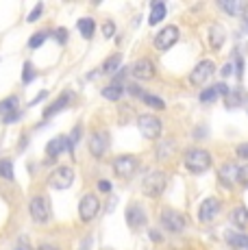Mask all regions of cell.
Listing matches in <instances>:
<instances>
[{"instance_id":"cell-23","label":"cell","mask_w":248,"mask_h":250,"mask_svg":"<svg viewBox=\"0 0 248 250\" xmlns=\"http://www.w3.org/2000/svg\"><path fill=\"white\" fill-rule=\"evenodd\" d=\"M164 18H165V4L164 2H155V4H152V11H150L148 22L150 24H159Z\"/></svg>"},{"instance_id":"cell-45","label":"cell","mask_w":248,"mask_h":250,"mask_svg":"<svg viewBox=\"0 0 248 250\" xmlns=\"http://www.w3.org/2000/svg\"><path fill=\"white\" fill-rule=\"evenodd\" d=\"M244 28H246V31H248V18H246V22H244Z\"/></svg>"},{"instance_id":"cell-18","label":"cell","mask_w":248,"mask_h":250,"mask_svg":"<svg viewBox=\"0 0 248 250\" xmlns=\"http://www.w3.org/2000/svg\"><path fill=\"white\" fill-rule=\"evenodd\" d=\"M70 98H72V96H70V91H63V94H61L59 98L55 100V104H50V107L44 111V118L48 120V118H52L55 113H59L61 109H65V107H68V103H70Z\"/></svg>"},{"instance_id":"cell-44","label":"cell","mask_w":248,"mask_h":250,"mask_svg":"<svg viewBox=\"0 0 248 250\" xmlns=\"http://www.w3.org/2000/svg\"><path fill=\"white\" fill-rule=\"evenodd\" d=\"M244 107L248 109V96H246V98H244Z\"/></svg>"},{"instance_id":"cell-19","label":"cell","mask_w":248,"mask_h":250,"mask_svg":"<svg viewBox=\"0 0 248 250\" xmlns=\"http://www.w3.org/2000/svg\"><path fill=\"white\" fill-rule=\"evenodd\" d=\"M220 94H228V87L227 85H213V87H209V89H205L203 94H200V103H213V100L218 98Z\"/></svg>"},{"instance_id":"cell-20","label":"cell","mask_w":248,"mask_h":250,"mask_svg":"<svg viewBox=\"0 0 248 250\" xmlns=\"http://www.w3.org/2000/svg\"><path fill=\"white\" fill-rule=\"evenodd\" d=\"M231 220H233V224H235L240 230L248 229V209H246V207H235V209H233V213H231Z\"/></svg>"},{"instance_id":"cell-13","label":"cell","mask_w":248,"mask_h":250,"mask_svg":"<svg viewBox=\"0 0 248 250\" xmlns=\"http://www.w3.org/2000/svg\"><path fill=\"white\" fill-rule=\"evenodd\" d=\"M220 200L218 198H207L203 205H200V211H198V218L200 222H211L218 213H220Z\"/></svg>"},{"instance_id":"cell-24","label":"cell","mask_w":248,"mask_h":250,"mask_svg":"<svg viewBox=\"0 0 248 250\" xmlns=\"http://www.w3.org/2000/svg\"><path fill=\"white\" fill-rule=\"evenodd\" d=\"M79 31H81V35L85 37V40H89L92 37V33H94V28H96V24H94L92 18H83V20H79Z\"/></svg>"},{"instance_id":"cell-8","label":"cell","mask_w":248,"mask_h":250,"mask_svg":"<svg viewBox=\"0 0 248 250\" xmlns=\"http://www.w3.org/2000/svg\"><path fill=\"white\" fill-rule=\"evenodd\" d=\"M161 224L170 230V233H183L185 230V218L176 209H164L161 211Z\"/></svg>"},{"instance_id":"cell-21","label":"cell","mask_w":248,"mask_h":250,"mask_svg":"<svg viewBox=\"0 0 248 250\" xmlns=\"http://www.w3.org/2000/svg\"><path fill=\"white\" fill-rule=\"evenodd\" d=\"M209 44H211V48H220L224 44V28L220 26V24H213L211 31H209Z\"/></svg>"},{"instance_id":"cell-5","label":"cell","mask_w":248,"mask_h":250,"mask_svg":"<svg viewBox=\"0 0 248 250\" xmlns=\"http://www.w3.org/2000/svg\"><path fill=\"white\" fill-rule=\"evenodd\" d=\"M137 167H140V161L133 155H120L113 161V172H116L118 176H122V179H131L137 172Z\"/></svg>"},{"instance_id":"cell-37","label":"cell","mask_w":248,"mask_h":250,"mask_svg":"<svg viewBox=\"0 0 248 250\" xmlns=\"http://www.w3.org/2000/svg\"><path fill=\"white\" fill-rule=\"evenodd\" d=\"M237 157L248 159V144H240V146H237Z\"/></svg>"},{"instance_id":"cell-35","label":"cell","mask_w":248,"mask_h":250,"mask_svg":"<svg viewBox=\"0 0 248 250\" xmlns=\"http://www.w3.org/2000/svg\"><path fill=\"white\" fill-rule=\"evenodd\" d=\"M113 33H116V24H113V22H104L103 24V35L104 37H113Z\"/></svg>"},{"instance_id":"cell-31","label":"cell","mask_w":248,"mask_h":250,"mask_svg":"<svg viewBox=\"0 0 248 250\" xmlns=\"http://www.w3.org/2000/svg\"><path fill=\"white\" fill-rule=\"evenodd\" d=\"M46 37H48V33H37V35H33L31 40H28V46H31V48L41 46V44L46 42Z\"/></svg>"},{"instance_id":"cell-4","label":"cell","mask_w":248,"mask_h":250,"mask_svg":"<svg viewBox=\"0 0 248 250\" xmlns=\"http://www.w3.org/2000/svg\"><path fill=\"white\" fill-rule=\"evenodd\" d=\"M28 211H31V218L35 220V222L44 224L50 220V203L46 196H35V198L31 200V205H28Z\"/></svg>"},{"instance_id":"cell-36","label":"cell","mask_w":248,"mask_h":250,"mask_svg":"<svg viewBox=\"0 0 248 250\" xmlns=\"http://www.w3.org/2000/svg\"><path fill=\"white\" fill-rule=\"evenodd\" d=\"M41 9H44V4H37V7L31 11V16H28V22H35L37 18L41 16Z\"/></svg>"},{"instance_id":"cell-28","label":"cell","mask_w":248,"mask_h":250,"mask_svg":"<svg viewBox=\"0 0 248 250\" xmlns=\"http://www.w3.org/2000/svg\"><path fill=\"white\" fill-rule=\"evenodd\" d=\"M227 242L231 244L233 248H248V237H246V235L228 233V235H227Z\"/></svg>"},{"instance_id":"cell-42","label":"cell","mask_w":248,"mask_h":250,"mask_svg":"<svg viewBox=\"0 0 248 250\" xmlns=\"http://www.w3.org/2000/svg\"><path fill=\"white\" fill-rule=\"evenodd\" d=\"M44 98H46V91H41V94L37 96L35 100H31V104H37V103H40V100H44Z\"/></svg>"},{"instance_id":"cell-25","label":"cell","mask_w":248,"mask_h":250,"mask_svg":"<svg viewBox=\"0 0 248 250\" xmlns=\"http://www.w3.org/2000/svg\"><path fill=\"white\" fill-rule=\"evenodd\" d=\"M16 104H18V98H16V96H9V98H4L2 103H0V115L4 118V115H9V113L18 111Z\"/></svg>"},{"instance_id":"cell-39","label":"cell","mask_w":248,"mask_h":250,"mask_svg":"<svg viewBox=\"0 0 248 250\" xmlns=\"http://www.w3.org/2000/svg\"><path fill=\"white\" fill-rule=\"evenodd\" d=\"M98 189L100 191H109V189H111V183H109V181H100L98 183Z\"/></svg>"},{"instance_id":"cell-26","label":"cell","mask_w":248,"mask_h":250,"mask_svg":"<svg viewBox=\"0 0 248 250\" xmlns=\"http://www.w3.org/2000/svg\"><path fill=\"white\" fill-rule=\"evenodd\" d=\"M120 55H113V57H109L107 61L103 63V72L104 74H113L116 70H120Z\"/></svg>"},{"instance_id":"cell-29","label":"cell","mask_w":248,"mask_h":250,"mask_svg":"<svg viewBox=\"0 0 248 250\" xmlns=\"http://www.w3.org/2000/svg\"><path fill=\"white\" fill-rule=\"evenodd\" d=\"M142 100H144V104H148L150 109H165V103L161 98H157V96H152V94H144L142 96Z\"/></svg>"},{"instance_id":"cell-15","label":"cell","mask_w":248,"mask_h":250,"mask_svg":"<svg viewBox=\"0 0 248 250\" xmlns=\"http://www.w3.org/2000/svg\"><path fill=\"white\" fill-rule=\"evenodd\" d=\"M126 222L131 229H142L146 224V213L140 205H131L126 209Z\"/></svg>"},{"instance_id":"cell-14","label":"cell","mask_w":248,"mask_h":250,"mask_svg":"<svg viewBox=\"0 0 248 250\" xmlns=\"http://www.w3.org/2000/svg\"><path fill=\"white\" fill-rule=\"evenodd\" d=\"M220 9L227 11L228 16L242 18L248 11V2H244V0H220Z\"/></svg>"},{"instance_id":"cell-22","label":"cell","mask_w":248,"mask_h":250,"mask_svg":"<svg viewBox=\"0 0 248 250\" xmlns=\"http://www.w3.org/2000/svg\"><path fill=\"white\" fill-rule=\"evenodd\" d=\"M122 91H124L122 85L113 81L111 85H107V87L103 89V96H104L107 100H120V98H122Z\"/></svg>"},{"instance_id":"cell-7","label":"cell","mask_w":248,"mask_h":250,"mask_svg":"<svg viewBox=\"0 0 248 250\" xmlns=\"http://www.w3.org/2000/svg\"><path fill=\"white\" fill-rule=\"evenodd\" d=\"M72 183H74V170L65 166L57 167L48 179V185L55 187V189H68V187H72Z\"/></svg>"},{"instance_id":"cell-3","label":"cell","mask_w":248,"mask_h":250,"mask_svg":"<svg viewBox=\"0 0 248 250\" xmlns=\"http://www.w3.org/2000/svg\"><path fill=\"white\" fill-rule=\"evenodd\" d=\"M137 126H140V133L144 135L146 139H157L161 135V131H164V124H161V120L157 118V115H140V120H137Z\"/></svg>"},{"instance_id":"cell-2","label":"cell","mask_w":248,"mask_h":250,"mask_svg":"<svg viewBox=\"0 0 248 250\" xmlns=\"http://www.w3.org/2000/svg\"><path fill=\"white\" fill-rule=\"evenodd\" d=\"M142 185H144L146 196H150V198H157V196L164 194L165 185H168V176H165L161 170H155V172H150V174L146 176Z\"/></svg>"},{"instance_id":"cell-16","label":"cell","mask_w":248,"mask_h":250,"mask_svg":"<svg viewBox=\"0 0 248 250\" xmlns=\"http://www.w3.org/2000/svg\"><path fill=\"white\" fill-rule=\"evenodd\" d=\"M237 172H240V167L235 166V163H224L220 167V172H218V176H220V183L224 187H231L233 183L237 181Z\"/></svg>"},{"instance_id":"cell-6","label":"cell","mask_w":248,"mask_h":250,"mask_svg":"<svg viewBox=\"0 0 248 250\" xmlns=\"http://www.w3.org/2000/svg\"><path fill=\"white\" fill-rule=\"evenodd\" d=\"M98 211H100V200L94 194H87V196H83V198H81V203H79V218L83 220V222H92V220L98 215Z\"/></svg>"},{"instance_id":"cell-17","label":"cell","mask_w":248,"mask_h":250,"mask_svg":"<svg viewBox=\"0 0 248 250\" xmlns=\"http://www.w3.org/2000/svg\"><path fill=\"white\" fill-rule=\"evenodd\" d=\"M63 150H70V144L65 137L57 135L55 139H50L48 146H46V152H48V157H59Z\"/></svg>"},{"instance_id":"cell-11","label":"cell","mask_w":248,"mask_h":250,"mask_svg":"<svg viewBox=\"0 0 248 250\" xmlns=\"http://www.w3.org/2000/svg\"><path fill=\"white\" fill-rule=\"evenodd\" d=\"M176 42H179V28L176 26H165L159 31V35L155 37V46L159 50H170Z\"/></svg>"},{"instance_id":"cell-1","label":"cell","mask_w":248,"mask_h":250,"mask_svg":"<svg viewBox=\"0 0 248 250\" xmlns=\"http://www.w3.org/2000/svg\"><path fill=\"white\" fill-rule=\"evenodd\" d=\"M209 166H211V155L203 148H192V150L185 152V167L194 174H200V172H207Z\"/></svg>"},{"instance_id":"cell-41","label":"cell","mask_w":248,"mask_h":250,"mask_svg":"<svg viewBox=\"0 0 248 250\" xmlns=\"http://www.w3.org/2000/svg\"><path fill=\"white\" fill-rule=\"evenodd\" d=\"M231 72H233V65H231V63H227V65L222 68V74H224V76H231Z\"/></svg>"},{"instance_id":"cell-10","label":"cell","mask_w":248,"mask_h":250,"mask_svg":"<svg viewBox=\"0 0 248 250\" xmlns=\"http://www.w3.org/2000/svg\"><path fill=\"white\" fill-rule=\"evenodd\" d=\"M109 148V133L107 131H96L89 135V152H92L96 159H100V157L107 152Z\"/></svg>"},{"instance_id":"cell-33","label":"cell","mask_w":248,"mask_h":250,"mask_svg":"<svg viewBox=\"0 0 248 250\" xmlns=\"http://www.w3.org/2000/svg\"><path fill=\"white\" fill-rule=\"evenodd\" d=\"M79 139H81V126H74L72 135H70V139H68V144H70V152L74 150V146L79 144Z\"/></svg>"},{"instance_id":"cell-40","label":"cell","mask_w":248,"mask_h":250,"mask_svg":"<svg viewBox=\"0 0 248 250\" xmlns=\"http://www.w3.org/2000/svg\"><path fill=\"white\" fill-rule=\"evenodd\" d=\"M37 250H59V248H57L55 244H41V246L37 248Z\"/></svg>"},{"instance_id":"cell-34","label":"cell","mask_w":248,"mask_h":250,"mask_svg":"<svg viewBox=\"0 0 248 250\" xmlns=\"http://www.w3.org/2000/svg\"><path fill=\"white\" fill-rule=\"evenodd\" d=\"M237 181H240L244 187H248V161H246V166H242L240 172H237Z\"/></svg>"},{"instance_id":"cell-27","label":"cell","mask_w":248,"mask_h":250,"mask_svg":"<svg viewBox=\"0 0 248 250\" xmlns=\"http://www.w3.org/2000/svg\"><path fill=\"white\" fill-rule=\"evenodd\" d=\"M224 103H227V109H235V107H240V104H244V98H242L240 91H228Z\"/></svg>"},{"instance_id":"cell-12","label":"cell","mask_w":248,"mask_h":250,"mask_svg":"<svg viewBox=\"0 0 248 250\" xmlns=\"http://www.w3.org/2000/svg\"><path fill=\"white\" fill-rule=\"evenodd\" d=\"M131 74L140 81H150L155 79V65H152L150 59H137L135 65L131 68Z\"/></svg>"},{"instance_id":"cell-38","label":"cell","mask_w":248,"mask_h":250,"mask_svg":"<svg viewBox=\"0 0 248 250\" xmlns=\"http://www.w3.org/2000/svg\"><path fill=\"white\" fill-rule=\"evenodd\" d=\"M57 40H59V44H65V42H68V33H65V28H59V31H57Z\"/></svg>"},{"instance_id":"cell-43","label":"cell","mask_w":248,"mask_h":250,"mask_svg":"<svg viewBox=\"0 0 248 250\" xmlns=\"http://www.w3.org/2000/svg\"><path fill=\"white\" fill-rule=\"evenodd\" d=\"M16 250H31V248H28V246H20V248H16Z\"/></svg>"},{"instance_id":"cell-30","label":"cell","mask_w":248,"mask_h":250,"mask_svg":"<svg viewBox=\"0 0 248 250\" xmlns=\"http://www.w3.org/2000/svg\"><path fill=\"white\" fill-rule=\"evenodd\" d=\"M0 176L7 179V181H13V166H11V161L9 159L0 161Z\"/></svg>"},{"instance_id":"cell-9","label":"cell","mask_w":248,"mask_h":250,"mask_svg":"<svg viewBox=\"0 0 248 250\" xmlns=\"http://www.w3.org/2000/svg\"><path fill=\"white\" fill-rule=\"evenodd\" d=\"M213 72H216V63H213L211 59H205V61H200L196 68L192 70V74H189V81H192L194 85H205Z\"/></svg>"},{"instance_id":"cell-32","label":"cell","mask_w":248,"mask_h":250,"mask_svg":"<svg viewBox=\"0 0 248 250\" xmlns=\"http://www.w3.org/2000/svg\"><path fill=\"white\" fill-rule=\"evenodd\" d=\"M33 79H35V70H33L31 61H26V63H24V76H22V81H24V83H31Z\"/></svg>"}]
</instances>
